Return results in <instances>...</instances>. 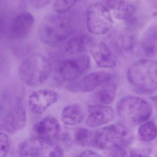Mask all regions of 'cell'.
Returning <instances> with one entry per match:
<instances>
[{
	"instance_id": "6da1fadb",
	"label": "cell",
	"mask_w": 157,
	"mask_h": 157,
	"mask_svg": "<svg viewBox=\"0 0 157 157\" xmlns=\"http://www.w3.org/2000/svg\"><path fill=\"white\" fill-rule=\"evenodd\" d=\"M66 14L55 12L45 16L39 29V37L43 43L57 47L70 38L73 33V25Z\"/></svg>"
},
{
	"instance_id": "7a4b0ae2",
	"label": "cell",
	"mask_w": 157,
	"mask_h": 157,
	"mask_svg": "<svg viewBox=\"0 0 157 157\" xmlns=\"http://www.w3.org/2000/svg\"><path fill=\"white\" fill-rule=\"evenodd\" d=\"M128 81L140 93L150 94L157 91V61L141 59L127 72Z\"/></svg>"
},
{
	"instance_id": "3957f363",
	"label": "cell",
	"mask_w": 157,
	"mask_h": 157,
	"mask_svg": "<svg viewBox=\"0 0 157 157\" xmlns=\"http://www.w3.org/2000/svg\"><path fill=\"white\" fill-rule=\"evenodd\" d=\"M133 134L123 124L117 123L98 130L94 135V145L100 149L115 150L125 148L131 144Z\"/></svg>"
},
{
	"instance_id": "277c9868",
	"label": "cell",
	"mask_w": 157,
	"mask_h": 157,
	"mask_svg": "<svg viewBox=\"0 0 157 157\" xmlns=\"http://www.w3.org/2000/svg\"><path fill=\"white\" fill-rule=\"evenodd\" d=\"M51 69V65L47 57L41 54H32L21 63L18 74L26 85L39 86L48 80Z\"/></svg>"
},
{
	"instance_id": "5b68a950",
	"label": "cell",
	"mask_w": 157,
	"mask_h": 157,
	"mask_svg": "<svg viewBox=\"0 0 157 157\" xmlns=\"http://www.w3.org/2000/svg\"><path fill=\"white\" fill-rule=\"evenodd\" d=\"M117 111L124 122L136 125L145 122L150 118L152 108L145 100L136 96H128L119 100Z\"/></svg>"
},
{
	"instance_id": "8992f818",
	"label": "cell",
	"mask_w": 157,
	"mask_h": 157,
	"mask_svg": "<svg viewBox=\"0 0 157 157\" xmlns=\"http://www.w3.org/2000/svg\"><path fill=\"white\" fill-rule=\"evenodd\" d=\"M113 24L111 13L106 5L94 3L86 12V25L89 33L103 35L109 31Z\"/></svg>"
},
{
	"instance_id": "52a82bcc",
	"label": "cell",
	"mask_w": 157,
	"mask_h": 157,
	"mask_svg": "<svg viewBox=\"0 0 157 157\" xmlns=\"http://www.w3.org/2000/svg\"><path fill=\"white\" fill-rule=\"evenodd\" d=\"M21 157H63L62 147L55 142L47 141L38 137L29 138L19 146Z\"/></svg>"
},
{
	"instance_id": "ba28073f",
	"label": "cell",
	"mask_w": 157,
	"mask_h": 157,
	"mask_svg": "<svg viewBox=\"0 0 157 157\" xmlns=\"http://www.w3.org/2000/svg\"><path fill=\"white\" fill-rule=\"evenodd\" d=\"M90 65V60L86 55L65 59L59 66V74L63 80L73 82L82 76Z\"/></svg>"
},
{
	"instance_id": "9c48e42d",
	"label": "cell",
	"mask_w": 157,
	"mask_h": 157,
	"mask_svg": "<svg viewBox=\"0 0 157 157\" xmlns=\"http://www.w3.org/2000/svg\"><path fill=\"white\" fill-rule=\"evenodd\" d=\"M35 23V18L30 12H23L12 19L8 33L9 37L15 41L25 40L29 36Z\"/></svg>"
},
{
	"instance_id": "30bf717a",
	"label": "cell",
	"mask_w": 157,
	"mask_h": 157,
	"mask_svg": "<svg viewBox=\"0 0 157 157\" xmlns=\"http://www.w3.org/2000/svg\"><path fill=\"white\" fill-rule=\"evenodd\" d=\"M58 99V94L53 90L39 89L34 91L29 96V107L32 113L40 115L54 104Z\"/></svg>"
},
{
	"instance_id": "8fae6325",
	"label": "cell",
	"mask_w": 157,
	"mask_h": 157,
	"mask_svg": "<svg viewBox=\"0 0 157 157\" xmlns=\"http://www.w3.org/2000/svg\"><path fill=\"white\" fill-rule=\"evenodd\" d=\"M114 118L112 107L102 104H94L89 107L86 124L88 127L96 128L109 123Z\"/></svg>"
},
{
	"instance_id": "7c38bea8",
	"label": "cell",
	"mask_w": 157,
	"mask_h": 157,
	"mask_svg": "<svg viewBox=\"0 0 157 157\" xmlns=\"http://www.w3.org/2000/svg\"><path fill=\"white\" fill-rule=\"evenodd\" d=\"M89 49L91 56L100 67L112 68L116 66L117 56L105 42H93Z\"/></svg>"
},
{
	"instance_id": "4fadbf2b",
	"label": "cell",
	"mask_w": 157,
	"mask_h": 157,
	"mask_svg": "<svg viewBox=\"0 0 157 157\" xmlns=\"http://www.w3.org/2000/svg\"><path fill=\"white\" fill-rule=\"evenodd\" d=\"M61 126L59 121L52 116H48L35 124L34 131L37 137L47 141L55 142L61 133Z\"/></svg>"
},
{
	"instance_id": "5bb4252c",
	"label": "cell",
	"mask_w": 157,
	"mask_h": 157,
	"mask_svg": "<svg viewBox=\"0 0 157 157\" xmlns=\"http://www.w3.org/2000/svg\"><path fill=\"white\" fill-rule=\"evenodd\" d=\"M26 122V113L21 104L8 112L2 119L4 129L10 134H14L25 128Z\"/></svg>"
},
{
	"instance_id": "9a60e30c",
	"label": "cell",
	"mask_w": 157,
	"mask_h": 157,
	"mask_svg": "<svg viewBox=\"0 0 157 157\" xmlns=\"http://www.w3.org/2000/svg\"><path fill=\"white\" fill-rule=\"evenodd\" d=\"M106 6L116 18L124 20L129 25L136 22L135 6L125 0H107Z\"/></svg>"
},
{
	"instance_id": "2e32d148",
	"label": "cell",
	"mask_w": 157,
	"mask_h": 157,
	"mask_svg": "<svg viewBox=\"0 0 157 157\" xmlns=\"http://www.w3.org/2000/svg\"><path fill=\"white\" fill-rule=\"evenodd\" d=\"M111 75L105 71H96L89 74L79 82V89L82 92H91L110 82Z\"/></svg>"
},
{
	"instance_id": "e0dca14e",
	"label": "cell",
	"mask_w": 157,
	"mask_h": 157,
	"mask_svg": "<svg viewBox=\"0 0 157 157\" xmlns=\"http://www.w3.org/2000/svg\"><path fill=\"white\" fill-rule=\"evenodd\" d=\"M61 116L62 122L64 124L67 126H75L84 120L85 111L79 104H71L63 109Z\"/></svg>"
},
{
	"instance_id": "ac0fdd59",
	"label": "cell",
	"mask_w": 157,
	"mask_h": 157,
	"mask_svg": "<svg viewBox=\"0 0 157 157\" xmlns=\"http://www.w3.org/2000/svg\"><path fill=\"white\" fill-rule=\"evenodd\" d=\"M93 42L90 36L87 34H79L70 37L67 40L65 50L70 54H78L83 52L87 48H89Z\"/></svg>"
},
{
	"instance_id": "d6986e66",
	"label": "cell",
	"mask_w": 157,
	"mask_h": 157,
	"mask_svg": "<svg viewBox=\"0 0 157 157\" xmlns=\"http://www.w3.org/2000/svg\"><path fill=\"white\" fill-rule=\"evenodd\" d=\"M142 46L146 54L154 55L157 53V28L146 31L142 38Z\"/></svg>"
},
{
	"instance_id": "ffe728a7",
	"label": "cell",
	"mask_w": 157,
	"mask_h": 157,
	"mask_svg": "<svg viewBox=\"0 0 157 157\" xmlns=\"http://www.w3.org/2000/svg\"><path fill=\"white\" fill-rule=\"evenodd\" d=\"M111 81L104 85L97 93V98L100 104L109 105L113 102L116 96L117 86Z\"/></svg>"
},
{
	"instance_id": "44dd1931",
	"label": "cell",
	"mask_w": 157,
	"mask_h": 157,
	"mask_svg": "<svg viewBox=\"0 0 157 157\" xmlns=\"http://www.w3.org/2000/svg\"><path fill=\"white\" fill-rule=\"evenodd\" d=\"M95 134L91 131L85 128H78L74 133V140L81 146H89L94 144Z\"/></svg>"
},
{
	"instance_id": "7402d4cb",
	"label": "cell",
	"mask_w": 157,
	"mask_h": 157,
	"mask_svg": "<svg viewBox=\"0 0 157 157\" xmlns=\"http://www.w3.org/2000/svg\"><path fill=\"white\" fill-rule=\"evenodd\" d=\"M138 133L139 137L143 141H152L157 136V126L153 122H147L140 127Z\"/></svg>"
},
{
	"instance_id": "603a6c76",
	"label": "cell",
	"mask_w": 157,
	"mask_h": 157,
	"mask_svg": "<svg viewBox=\"0 0 157 157\" xmlns=\"http://www.w3.org/2000/svg\"><path fill=\"white\" fill-rule=\"evenodd\" d=\"M78 0H56L53 5V9L56 13L59 14L68 13L76 4Z\"/></svg>"
},
{
	"instance_id": "cb8c5ba5",
	"label": "cell",
	"mask_w": 157,
	"mask_h": 157,
	"mask_svg": "<svg viewBox=\"0 0 157 157\" xmlns=\"http://www.w3.org/2000/svg\"><path fill=\"white\" fill-rule=\"evenodd\" d=\"M10 148L9 137L6 134L0 132V157L6 156Z\"/></svg>"
},
{
	"instance_id": "d4e9b609",
	"label": "cell",
	"mask_w": 157,
	"mask_h": 157,
	"mask_svg": "<svg viewBox=\"0 0 157 157\" xmlns=\"http://www.w3.org/2000/svg\"><path fill=\"white\" fill-rule=\"evenodd\" d=\"M152 153L151 149L147 148H139L134 149L131 152V156L149 157Z\"/></svg>"
},
{
	"instance_id": "484cf974",
	"label": "cell",
	"mask_w": 157,
	"mask_h": 157,
	"mask_svg": "<svg viewBox=\"0 0 157 157\" xmlns=\"http://www.w3.org/2000/svg\"><path fill=\"white\" fill-rule=\"evenodd\" d=\"M52 0H29L32 7L36 9H41L48 5Z\"/></svg>"
},
{
	"instance_id": "4316f807",
	"label": "cell",
	"mask_w": 157,
	"mask_h": 157,
	"mask_svg": "<svg viewBox=\"0 0 157 157\" xmlns=\"http://www.w3.org/2000/svg\"><path fill=\"white\" fill-rule=\"evenodd\" d=\"M78 156L79 157H101V155L96 153L95 151L91 150H85L82 151L79 154Z\"/></svg>"
},
{
	"instance_id": "83f0119b",
	"label": "cell",
	"mask_w": 157,
	"mask_h": 157,
	"mask_svg": "<svg viewBox=\"0 0 157 157\" xmlns=\"http://www.w3.org/2000/svg\"><path fill=\"white\" fill-rule=\"evenodd\" d=\"M152 100L155 102L157 107V95L154 96V97L152 98Z\"/></svg>"
}]
</instances>
